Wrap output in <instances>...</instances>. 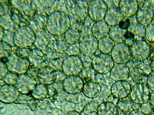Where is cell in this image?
I'll list each match as a JSON object with an SVG mask.
<instances>
[{
  "mask_svg": "<svg viewBox=\"0 0 154 115\" xmlns=\"http://www.w3.org/2000/svg\"><path fill=\"white\" fill-rule=\"evenodd\" d=\"M132 58L135 61H142L147 59L150 55V47L145 40L136 41L130 46Z\"/></svg>",
  "mask_w": 154,
  "mask_h": 115,
  "instance_id": "cell-4",
  "label": "cell"
},
{
  "mask_svg": "<svg viewBox=\"0 0 154 115\" xmlns=\"http://www.w3.org/2000/svg\"><path fill=\"white\" fill-rule=\"evenodd\" d=\"M94 23L95 22L91 19L89 16L85 19L82 29V36L83 37L93 35L92 28Z\"/></svg>",
  "mask_w": 154,
  "mask_h": 115,
  "instance_id": "cell-21",
  "label": "cell"
},
{
  "mask_svg": "<svg viewBox=\"0 0 154 115\" xmlns=\"http://www.w3.org/2000/svg\"><path fill=\"white\" fill-rule=\"evenodd\" d=\"M93 99L94 100L93 101V104L96 109L100 104L107 101H110L111 100L110 97L104 93H101L98 96Z\"/></svg>",
  "mask_w": 154,
  "mask_h": 115,
  "instance_id": "cell-22",
  "label": "cell"
},
{
  "mask_svg": "<svg viewBox=\"0 0 154 115\" xmlns=\"http://www.w3.org/2000/svg\"><path fill=\"white\" fill-rule=\"evenodd\" d=\"M67 97V100L76 104L80 103L84 99L83 95L81 93L74 94H68Z\"/></svg>",
  "mask_w": 154,
  "mask_h": 115,
  "instance_id": "cell-24",
  "label": "cell"
},
{
  "mask_svg": "<svg viewBox=\"0 0 154 115\" xmlns=\"http://www.w3.org/2000/svg\"><path fill=\"white\" fill-rule=\"evenodd\" d=\"M127 32V29L120 27L119 24L112 26L110 28L109 34L110 37L115 42L117 43H123L126 38L125 35Z\"/></svg>",
  "mask_w": 154,
  "mask_h": 115,
  "instance_id": "cell-15",
  "label": "cell"
},
{
  "mask_svg": "<svg viewBox=\"0 0 154 115\" xmlns=\"http://www.w3.org/2000/svg\"><path fill=\"white\" fill-rule=\"evenodd\" d=\"M66 115H81L78 112L75 111H71L67 113Z\"/></svg>",
  "mask_w": 154,
  "mask_h": 115,
  "instance_id": "cell-27",
  "label": "cell"
},
{
  "mask_svg": "<svg viewBox=\"0 0 154 115\" xmlns=\"http://www.w3.org/2000/svg\"><path fill=\"white\" fill-rule=\"evenodd\" d=\"M115 43L109 37H104L98 40L97 49L101 53L110 55L112 49L116 45Z\"/></svg>",
  "mask_w": 154,
  "mask_h": 115,
  "instance_id": "cell-18",
  "label": "cell"
},
{
  "mask_svg": "<svg viewBox=\"0 0 154 115\" xmlns=\"http://www.w3.org/2000/svg\"><path fill=\"white\" fill-rule=\"evenodd\" d=\"M147 85L150 89L151 91H154V76L151 73L148 75L147 82Z\"/></svg>",
  "mask_w": 154,
  "mask_h": 115,
  "instance_id": "cell-26",
  "label": "cell"
},
{
  "mask_svg": "<svg viewBox=\"0 0 154 115\" xmlns=\"http://www.w3.org/2000/svg\"><path fill=\"white\" fill-rule=\"evenodd\" d=\"M98 115H118L119 109L113 102L107 101L99 105L97 108Z\"/></svg>",
  "mask_w": 154,
  "mask_h": 115,
  "instance_id": "cell-16",
  "label": "cell"
},
{
  "mask_svg": "<svg viewBox=\"0 0 154 115\" xmlns=\"http://www.w3.org/2000/svg\"><path fill=\"white\" fill-rule=\"evenodd\" d=\"M98 48V40L93 35L85 37L80 42V51L82 54L92 58Z\"/></svg>",
  "mask_w": 154,
  "mask_h": 115,
  "instance_id": "cell-6",
  "label": "cell"
},
{
  "mask_svg": "<svg viewBox=\"0 0 154 115\" xmlns=\"http://www.w3.org/2000/svg\"><path fill=\"white\" fill-rule=\"evenodd\" d=\"M84 78L86 81L99 83L104 79V75L98 73L92 68H84L82 71Z\"/></svg>",
  "mask_w": 154,
  "mask_h": 115,
  "instance_id": "cell-19",
  "label": "cell"
},
{
  "mask_svg": "<svg viewBox=\"0 0 154 115\" xmlns=\"http://www.w3.org/2000/svg\"><path fill=\"white\" fill-rule=\"evenodd\" d=\"M139 109L144 115L152 114L153 113L154 105L148 101L146 103L140 105Z\"/></svg>",
  "mask_w": 154,
  "mask_h": 115,
  "instance_id": "cell-23",
  "label": "cell"
},
{
  "mask_svg": "<svg viewBox=\"0 0 154 115\" xmlns=\"http://www.w3.org/2000/svg\"><path fill=\"white\" fill-rule=\"evenodd\" d=\"M97 111V109L94 106L93 103L88 104L85 105L83 111L85 114L86 115L88 113L92 111Z\"/></svg>",
  "mask_w": 154,
  "mask_h": 115,
  "instance_id": "cell-25",
  "label": "cell"
},
{
  "mask_svg": "<svg viewBox=\"0 0 154 115\" xmlns=\"http://www.w3.org/2000/svg\"><path fill=\"white\" fill-rule=\"evenodd\" d=\"M108 5L104 20L110 26L116 25L121 23L123 19V16L118 7L112 4Z\"/></svg>",
  "mask_w": 154,
  "mask_h": 115,
  "instance_id": "cell-8",
  "label": "cell"
},
{
  "mask_svg": "<svg viewBox=\"0 0 154 115\" xmlns=\"http://www.w3.org/2000/svg\"><path fill=\"white\" fill-rule=\"evenodd\" d=\"M84 83L80 77L71 76L66 78L63 84V88L67 94H76L82 91Z\"/></svg>",
  "mask_w": 154,
  "mask_h": 115,
  "instance_id": "cell-7",
  "label": "cell"
},
{
  "mask_svg": "<svg viewBox=\"0 0 154 115\" xmlns=\"http://www.w3.org/2000/svg\"><path fill=\"white\" fill-rule=\"evenodd\" d=\"M119 5L123 15V20L134 15L139 7L137 1H121Z\"/></svg>",
  "mask_w": 154,
  "mask_h": 115,
  "instance_id": "cell-13",
  "label": "cell"
},
{
  "mask_svg": "<svg viewBox=\"0 0 154 115\" xmlns=\"http://www.w3.org/2000/svg\"><path fill=\"white\" fill-rule=\"evenodd\" d=\"M92 60V68L103 75L110 72L115 63L110 55L101 52L95 54Z\"/></svg>",
  "mask_w": 154,
  "mask_h": 115,
  "instance_id": "cell-1",
  "label": "cell"
},
{
  "mask_svg": "<svg viewBox=\"0 0 154 115\" xmlns=\"http://www.w3.org/2000/svg\"><path fill=\"white\" fill-rule=\"evenodd\" d=\"M151 91L147 84L138 83L131 87L129 96L133 102L141 105L149 101Z\"/></svg>",
  "mask_w": 154,
  "mask_h": 115,
  "instance_id": "cell-2",
  "label": "cell"
},
{
  "mask_svg": "<svg viewBox=\"0 0 154 115\" xmlns=\"http://www.w3.org/2000/svg\"><path fill=\"white\" fill-rule=\"evenodd\" d=\"M131 86L126 81H115L112 84L111 91L112 95L118 99H124L130 94Z\"/></svg>",
  "mask_w": 154,
  "mask_h": 115,
  "instance_id": "cell-9",
  "label": "cell"
},
{
  "mask_svg": "<svg viewBox=\"0 0 154 115\" xmlns=\"http://www.w3.org/2000/svg\"><path fill=\"white\" fill-rule=\"evenodd\" d=\"M107 4L104 1H92L88 4L89 17L93 21L97 22L103 20L107 11Z\"/></svg>",
  "mask_w": 154,
  "mask_h": 115,
  "instance_id": "cell-5",
  "label": "cell"
},
{
  "mask_svg": "<svg viewBox=\"0 0 154 115\" xmlns=\"http://www.w3.org/2000/svg\"><path fill=\"white\" fill-rule=\"evenodd\" d=\"M110 27L106 22L104 19L95 22L92 28L93 35L97 40L104 37L108 36Z\"/></svg>",
  "mask_w": 154,
  "mask_h": 115,
  "instance_id": "cell-12",
  "label": "cell"
},
{
  "mask_svg": "<svg viewBox=\"0 0 154 115\" xmlns=\"http://www.w3.org/2000/svg\"><path fill=\"white\" fill-rule=\"evenodd\" d=\"M110 55L115 63L126 64L132 58L130 46L123 42L116 44L112 49Z\"/></svg>",
  "mask_w": 154,
  "mask_h": 115,
  "instance_id": "cell-3",
  "label": "cell"
},
{
  "mask_svg": "<svg viewBox=\"0 0 154 115\" xmlns=\"http://www.w3.org/2000/svg\"><path fill=\"white\" fill-rule=\"evenodd\" d=\"M117 99V103L115 105L118 109L125 113H131L139 108L140 105L134 103L131 99L129 101H125L123 99Z\"/></svg>",
  "mask_w": 154,
  "mask_h": 115,
  "instance_id": "cell-20",
  "label": "cell"
},
{
  "mask_svg": "<svg viewBox=\"0 0 154 115\" xmlns=\"http://www.w3.org/2000/svg\"><path fill=\"white\" fill-rule=\"evenodd\" d=\"M110 72V77L114 81H126L130 77V69L126 64L115 63Z\"/></svg>",
  "mask_w": 154,
  "mask_h": 115,
  "instance_id": "cell-10",
  "label": "cell"
},
{
  "mask_svg": "<svg viewBox=\"0 0 154 115\" xmlns=\"http://www.w3.org/2000/svg\"><path fill=\"white\" fill-rule=\"evenodd\" d=\"M148 2H144V5L137 11V18L139 22L143 25H148L152 22L153 10Z\"/></svg>",
  "mask_w": 154,
  "mask_h": 115,
  "instance_id": "cell-11",
  "label": "cell"
},
{
  "mask_svg": "<svg viewBox=\"0 0 154 115\" xmlns=\"http://www.w3.org/2000/svg\"><path fill=\"white\" fill-rule=\"evenodd\" d=\"M101 87L98 83L86 81L84 84L82 93L88 98L94 99L101 93Z\"/></svg>",
  "mask_w": 154,
  "mask_h": 115,
  "instance_id": "cell-14",
  "label": "cell"
},
{
  "mask_svg": "<svg viewBox=\"0 0 154 115\" xmlns=\"http://www.w3.org/2000/svg\"><path fill=\"white\" fill-rule=\"evenodd\" d=\"M86 115H98V114H97V111H92L90 112L87 114Z\"/></svg>",
  "mask_w": 154,
  "mask_h": 115,
  "instance_id": "cell-28",
  "label": "cell"
},
{
  "mask_svg": "<svg viewBox=\"0 0 154 115\" xmlns=\"http://www.w3.org/2000/svg\"><path fill=\"white\" fill-rule=\"evenodd\" d=\"M129 33L134 35L136 41L142 40L146 34V29L145 26L141 23H134L131 24L128 28Z\"/></svg>",
  "mask_w": 154,
  "mask_h": 115,
  "instance_id": "cell-17",
  "label": "cell"
}]
</instances>
